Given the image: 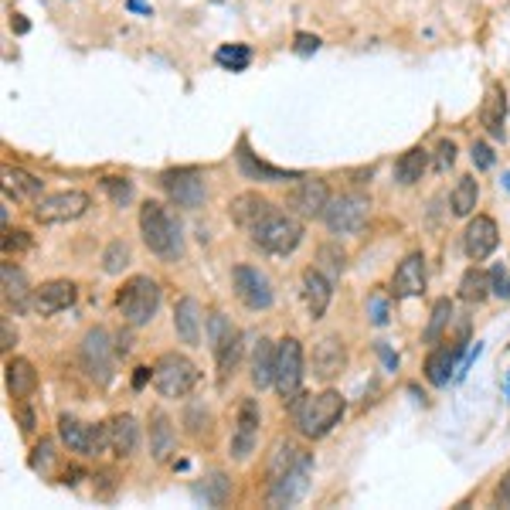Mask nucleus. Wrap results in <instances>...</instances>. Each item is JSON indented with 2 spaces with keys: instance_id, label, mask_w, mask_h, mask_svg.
Masks as SVG:
<instances>
[{
  "instance_id": "1",
  "label": "nucleus",
  "mask_w": 510,
  "mask_h": 510,
  "mask_svg": "<svg viewBox=\"0 0 510 510\" xmlns=\"http://www.w3.org/2000/svg\"><path fill=\"white\" fill-rule=\"evenodd\" d=\"M140 232H143L147 249L153 255H160V259H177L184 252L181 225L170 218V211L160 201H143V208H140Z\"/></svg>"
},
{
  "instance_id": "2",
  "label": "nucleus",
  "mask_w": 510,
  "mask_h": 510,
  "mask_svg": "<svg viewBox=\"0 0 510 510\" xmlns=\"http://www.w3.org/2000/svg\"><path fill=\"white\" fill-rule=\"evenodd\" d=\"M296 425L306 439H323L344 415V395L334 388L320 391V395H306L303 402H296Z\"/></svg>"
},
{
  "instance_id": "3",
  "label": "nucleus",
  "mask_w": 510,
  "mask_h": 510,
  "mask_svg": "<svg viewBox=\"0 0 510 510\" xmlns=\"http://www.w3.org/2000/svg\"><path fill=\"white\" fill-rule=\"evenodd\" d=\"M249 235H252V242L262 252L289 255L303 242V221L296 218V215H279V211H272V215H266V218L255 225Z\"/></svg>"
},
{
  "instance_id": "4",
  "label": "nucleus",
  "mask_w": 510,
  "mask_h": 510,
  "mask_svg": "<svg viewBox=\"0 0 510 510\" xmlns=\"http://www.w3.org/2000/svg\"><path fill=\"white\" fill-rule=\"evenodd\" d=\"M157 306H160V286L153 283L150 276H133L116 293V310L123 313V320L130 323V327L150 323Z\"/></svg>"
},
{
  "instance_id": "5",
  "label": "nucleus",
  "mask_w": 510,
  "mask_h": 510,
  "mask_svg": "<svg viewBox=\"0 0 510 510\" xmlns=\"http://www.w3.org/2000/svg\"><path fill=\"white\" fill-rule=\"evenodd\" d=\"M276 391L286 405H296L303 395V344L296 337H283L276 344Z\"/></svg>"
},
{
  "instance_id": "6",
  "label": "nucleus",
  "mask_w": 510,
  "mask_h": 510,
  "mask_svg": "<svg viewBox=\"0 0 510 510\" xmlns=\"http://www.w3.org/2000/svg\"><path fill=\"white\" fill-rule=\"evenodd\" d=\"M368 218H371V201H368V194H361V191H347V194L330 198L327 211H323V225H327L334 235H354V232L364 228Z\"/></svg>"
},
{
  "instance_id": "7",
  "label": "nucleus",
  "mask_w": 510,
  "mask_h": 510,
  "mask_svg": "<svg viewBox=\"0 0 510 510\" xmlns=\"http://www.w3.org/2000/svg\"><path fill=\"white\" fill-rule=\"evenodd\" d=\"M198 385V368L184 354H164L153 364V388L164 398H184Z\"/></svg>"
},
{
  "instance_id": "8",
  "label": "nucleus",
  "mask_w": 510,
  "mask_h": 510,
  "mask_svg": "<svg viewBox=\"0 0 510 510\" xmlns=\"http://www.w3.org/2000/svg\"><path fill=\"white\" fill-rule=\"evenodd\" d=\"M58 436L72 453H82V456H99L109 449V422L106 425H89L75 415H62L58 419Z\"/></svg>"
},
{
  "instance_id": "9",
  "label": "nucleus",
  "mask_w": 510,
  "mask_h": 510,
  "mask_svg": "<svg viewBox=\"0 0 510 510\" xmlns=\"http://www.w3.org/2000/svg\"><path fill=\"white\" fill-rule=\"evenodd\" d=\"M89 194L85 191H58V194H45V198H38L34 204V221H41V225H65V221H75L82 218L85 211H89Z\"/></svg>"
},
{
  "instance_id": "10",
  "label": "nucleus",
  "mask_w": 510,
  "mask_h": 510,
  "mask_svg": "<svg viewBox=\"0 0 510 510\" xmlns=\"http://www.w3.org/2000/svg\"><path fill=\"white\" fill-rule=\"evenodd\" d=\"M160 187L167 191V198L177 208H201L204 198H208V184H204V174L191 167H181V170H164L160 174Z\"/></svg>"
},
{
  "instance_id": "11",
  "label": "nucleus",
  "mask_w": 510,
  "mask_h": 510,
  "mask_svg": "<svg viewBox=\"0 0 510 510\" xmlns=\"http://www.w3.org/2000/svg\"><path fill=\"white\" fill-rule=\"evenodd\" d=\"M113 354H116V347L109 344V334L102 327L89 330L82 337V368L92 381H99V385L113 381Z\"/></svg>"
},
{
  "instance_id": "12",
  "label": "nucleus",
  "mask_w": 510,
  "mask_h": 510,
  "mask_svg": "<svg viewBox=\"0 0 510 510\" xmlns=\"http://www.w3.org/2000/svg\"><path fill=\"white\" fill-rule=\"evenodd\" d=\"M286 204L289 211L300 215V218H323V211L330 204L327 181H320V177H300V184L286 194Z\"/></svg>"
},
{
  "instance_id": "13",
  "label": "nucleus",
  "mask_w": 510,
  "mask_h": 510,
  "mask_svg": "<svg viewBox=\"0 0 510 510\" xmlns=\"http://www.w3.org/2000/svg\"><path fill=\"white\" fill-rule=\"evenodd\" d=\"M79 300V286L72 279H48L31 293V310L38 317H55Z\"/></svg>"
},
{
  "instance_id": "14",
  "label": "nucleus",
  "mask_w": 510,
  "mask_h": 510,
  "mask_svg": "<svg viewBox=\"0 0 510 510\" xmlns=\"http://www.w3.org/2000/svg\"><path fill=\"white\" fill-rule=\"evenodd\" d=\"M310 466H313V459H310V453H306L289 473H283L276 483H269V504L272 507H293L300 497L306 493V487H310Z\"/></svg>"
},
{
  "instance_id": "15",
  "label": "nucleus",
  "mask_w": 510,
  "mask_h": 510,
  "mask_svg": "<svg viewBox=\"0 0 510 510\" xmlns=\"http://www.w3.org/2000/svg\"><path fill=\"white\" fill-rule=\"evenodd\" d=\"M232 283H235V296L249 306V310H266V306H272V286L259 269H252V266H235Z\"/></svg>"
},
{
  "instance_id": "16",
  "label": "nucleus",
  "mask_w": 510,
  "mask_h": 510,
  "mask_svg": "<svg viewBox=\"0 0 510 510\" xmlns=\"http://www.w3.org/2000/svg\"><path fill=\"white\" fill-rule=\"evenodd\" d=\"M259 425H262V415H259L255 398H242L235 415V436H232V456L235 459L252 456L255 439H259Z\"/></svg>"
},
{
  "instance_id": "17",
  "label": "nucleus",
  "mask_w": 510,
  "mask_h": 510,
  "mask_svg": "<svg viewBox=\"0 0 510 510\" xmlns=\"http://www.w3.org/2000/svg\"><path fill=\"white\" fill-rule=\"evenodd\" d=\"M425 293V259L419 252L405 255L398 262V269L391 276V296L395 300H412Z\"/></svg>"
},
{
  "instance_id": "18",
  "label": "nucleus",
  "mask_w": 510,
  "mask_h": 510,
  "mask_svg": "<svg viewBox=\"0 0 510 510\" xmlns=\"http://www.w3.org/2000/svg\"><path fill=\"white\" fill-rule=\"evenodd\" d=\"M344 368H347V347H344V340L337 334H327V337L317 340V347H313V374L320 381H334Z\"/></svg>"
},
{
  "instance_id": "19",
  "label": "nucleus",
  "mask_w": 510,
  "mask_h": 510,
  "mask_svg": "<svg viewBox=\"0 0 510 510\" xmlns=\"http://www.w3.org/2000/svg\"><path fill=\"white\" fill-rule=\"evenodd\" d=\"M463 245H466V255H470L473 262H483V259H487V255H493V249L500 245L497 221H493L490 215H476V218L466 225Z\"/></svg>"
},
{
  "instance_id": "20",
  "label": "nucleus",
  "mask_w": 510,
  "mask_h": 510,
  "mask_svg": "<svg viewBox=\"0 0 510 510\" xmlns=\"http://www.w3.org/2000/svg\"><path fill=\"white\" fill-rule=\"evenodd\" d=\"M201 303L194 296H181L174 306V330H177L181 344H187V347L201 344Z\"/></svg>"
},
{
  "instance_id": "21",
  "label": "nucleus",
  "mask_w": 510,
  "mask_h": 510,
  "mask_svg": "<svg viewBox=\"0 0 510 510\" xmlns=\"http://www.w3.org/2000/svg\"><path fill=\"white\" fill-rule=\"evenodd\" d=\"M480 123H483V130L493 136V140H504L507 136V92H504V85L493 82L487 89V99H483V109H480Z\"/></svg>"
},
{
  "instance_id": "22",
  "label": "nucleus",
  "mask_w": 510,
  "mask_h": 510,
  "mask_svg": "<svg viewBox=\"0 0 510 510\" xmlns=\"http://www.w3.org/2000/svg\"><path fill=\"white\" fill-rule=\"evenodd\" d=\"M232 221H235L238 228H245V232H252L259 221L266 218V215H272L276 208H272L259 191H245V194H238L235 201H232Z\"/></svg>"
},
{
  "instance_id": "23",
  "label": "nucleus",
  "mask_w": 510,
  "mask_h": 510,
  "mask_svg": "<svg viewBox=\"0 0 510 510\" xmlns=\"http://www.w3.org/2000/svg\"><path fill=\"white\" fill-rule=\"evenodd\" d=\"M238 170L249 177V181H269V184H283V181H296V177H303L300 170H279V167H269V164H262V160H255L249 147H245V140L238 143Z\"/></svg>"
},
{
  "instance_id": "24",
  "label": "nucleus",
  "mask_w": 510,
  "mask_h": 510,
  "mask_svg": "<svg viewBox=\"0 0 510 510\" xmlns=\"http://www.w3.org/2000/svg\"><path fill=\"white\" fill-rule=\"evenodd\" d=\"M330 293H334V289H330V276H323L317 266H313V269H303V300L313 320H320L323 313H327Z\"/></svg>"
},
{
  "instance_id": "25",
  "label": "nucleus",
  "mask_w": 510,
  "mask_h": 510,
  "mask_svg": "<svg viewBox=\"0 0 510 510\" xmlns=\"http://www.w3.org/2000/svg\"><path fill=\"white\" fill-rule=\"evenodd\" d=\"M459 354H463V340L459 344H446V347H436L432 354L425 357V378H429V385H449V378H453V368H456Z\"/></svg>"
},
{
  "instance_id": "26",
  "label": "nucleus",
  "mask_w": 510,
  "mask_h": 510,
  "mask_svg": "<svg viewBox=\"0 0 510 510\" xmlns=\"http://www.w3.org/2000/svg\"><path fill=\"white\" fill-rule=\"evenodd\" d=\"M140 446V425H136L133 415H116L109 419V449L113 456L119 459H130Z\"/></svg>"
},
{
  "instance_id": "27",
  "label": "nucleus",
  "mask_w": 510,
  "mask_h": 510,
  "mask_svg": "<svg viewBox=\"0 0 510 510\" xmlns=\"http://www.w3.org/2000/svg\"><path fill=\"white\" fill-rule=\"evenodd\" d=\"M4 378H7L11 398H28V395H34V388H38V371H34V364L28 357H11V361L4 364Z\"/></svg>"
},
{
  "instance_id": "28",
  "label": "nucleus",
  "mask_w": 510,
  "mask_h": 510,
  "mask_svg": "<svg viewBox=\"0 0 510 510\" xmlns=\"http://www.w3.org/2000/svg\"><path fill=\"white\" fill-rule=\"evenodd\" d=\"M0 276H4V303L14 306V310H28L34 293V289H28V276L17 269L14 262H4Z\"/></svg>"
},
{
  "instance_id": "29",
  "label": "nucleus",
  "mask_w": 510,
  "mask_h": 510,
  "mask_svg": "<svg viewBox=\"0 0 510 510\" xmlns=\"http://www.w3.org/2000/svg\"><path fill=\"white\" fill-rule=\"evenodd\" d=\"M249 378H252V385L259 391L269 388L272 381H276V347H272V340H259L252 351V371H249Z\"/></svg>"
},
{
  "instance_id": "30",
  "label": "nucleus",
  "mask_w": 510,
  "mask_h": 510,
  "mask_svg": "<svg viewBox=\"0 0 510 510\" xmlns=\"http://www.w3.org/2000/svg\"><path fill=\"white\" fill-rule=\"evenodd\" d=\"M425 170H429V150H425V147H412V150H405L398 157V164H395V181L412 187L422 181Z\"/></svg>"
},
{
  "instance_id": "31",
  "label": "nucleus",
  "mask_w": 510,
  "mask_h": 510,
  "mask_svg": "<svg viewBox=\"0 0 510 510\" xmlns=\"http://www.w3.org/2000/svg\"><path fill=\"white\" fill-rule=\"evenodd\" d=\"M174 442H177V436H174V425H170V419L164 415V412H153L150 415V453L157 463H164V459H170V453H174Z\"/></svg>"
},
{
  "instance_id": "32",
  "label": "nucleus",
  "mask_w": 510,
  "mask_h": 510,
  "mask_svg": "<svg viewBox=\"0 0 510 510\" xmlns=\"http://www.w3.org/2000/svg\"><path fill=\"white\" fill-rule=\"evenodd\" d=\"M4 194H7V198L14 194L17 201H21V198H41V194H45V181H38V177L24 174V170L4 167Z\"/></svg>"
},
{
  "instance_id": "33",
  "label": "nucleus",
  "mask_w": 510,
  "mask_h": 510,
  "mask_svg": "<svg viewBox=\"0 0 510 510\" xmlns=\"http://www.w3.org/2000/svg\"><path fill=\"white\" fill-rule=\"evenodd\" d=\"M490 293H493L490 272H483L480 266L463 272V279H459V300H466V303H483Z\"/></svg>"
},
{
  "instance_id": "34",
  "label": "nucleus",
  "mask_w": 510,
  "mask_h": 510,
  "mask_svg": "<svg viewBox=\"0 0 510 510\" xmlns=\"http://www.w3.org/2000/svg\"><path fill=\"white\" fill-rule=\"evenodd\" d=\"M303 456L306 453L300 449V446H293V442H276V446H272V453H269V470H266V473H269V483H276L283 473H289V470H293Z\"/></svg>"
},
{
  "instance_id": "35",
  "label": "nucleus",
  "mask_w": 510,
  "mask_h": 510,
  "mask_svg": "<svg viewBox=\"0 0 510 510\" xmlns=\"http://www.w3.org/2000/svg\"><path fill=\"white\" fill-rule=\"evenodd\" d=\"M476 201H480V184H476V177H459L456 187H453V194H449L453 215H456V218L473 215Z\"/></svg>"
},
{
  "instance_id": "36",
  "label": "nucleus",
  "mask_w": 510,
  "mask_h": 510,
  "mask_svg": "<svg viewBox=\"0 0 510 510\" xmlns=\"http://www.w3.org/2000/svg\"><path fill=\"white\" fill-rule=\"evenodd\" d=\"M215 361H218V381H228V374L238 368V354H242V334H228V337L211 347Z\"/></svg>"
},
{
  "instance_id": "37",
  "label": "nucleus",
  "mask_w": 510,
  "mask_h": 510,
  "mask_svg": "<svg viewBox=\"0 0 510 510\" xmlns=\"http://www.w3.org/2000/svg\"><path fill=\"white\" fill-rule=\"evenodd\" d=\"M344 266H347V255H344V249H337V245H320V252H317V269L323 272V276H330V279H337L340 272H344Z\"/></svg>"
},
{
  "instance_id": "38",
  "label": "nucleus",
  "mask_w": 510,
  "mask_h": 510,
  "mask_svg": "<svg viewBox=\"0 0 510 510\" xmlns=\"http://www.w3.org/2000/svg\"><path fill=\"white\" fill-rule=\"evenodd\" d=\"M215 58H218V65L232 68V72H245L252 62V48L249 45H221Z\"/></svg>"
},
{
  "instance_id": "39",
  "label": "nucleus",
  "mask_w": 510,
  "mask_h": 510,
  "mask_svg": "<svg viewBox=\"0 0 510 510\" xmlns=\"http://www.w3.org/2000/svg\"><path fill=\"white\" fill-rule=\"evenodd\" d=\"M102 191L109 194V201L116 208H126L133 201V181L130 177H102Z\"/></svg>"
},
{
  "instance_id": "40",
  "label": "nucleus",
  "mask_w": 510,
  "mask_h": 510,
  "mask_svg": "<svg viewBox=\"0 0 510 510\" xmlns=\"http://www.w3.org/2000/svg\"><path fill=\"white\" fill-rule=\"evenodd\" d=\"M126 266H130V245L126 242H109V249L102 252V269L109 276H119Z\"/></svg>"
},
{
  "instance_id": "41",
  "label": "nucleus",
  "mask_w": 510,
  "mask_h": 510,
  "mask_svg": "<svg viewBox=\"0 0 510 510\" xmlns=\"http://www.w3.org/2000/svg\"><path fill=\"white\" fill-rule=\"evenodd\" d=\"M453 320V303L449 300H439V303L432 306V320H429V327H425V340L429 344H436V340L442 337V330H446V323Z\"/></svg>"
},
{
  "instance_id": "42",
  "label": "nucleus",
  "mask_w": 510,
  "mask_h": 510,
  "mask_svg": "<svg viewBox=\"0 0 510 510\" xmlns=\"http://www.w3.org/2000/svg\"><path fill=\"white\" fill-rule=\"evenodd\" d=\"M34 245V238L24 232V228H4V255H21V252H28Z\"/></svg>"
},
{
  "instance_id": "43",
  "label": "nucleus",
  "mask_w": 510,
  "mask_h": 510,
  "mask_svg": "<svg viewBox=\"0 0 510 510\" xmlns=\"http://www.w3.org/2000/svg\"><path fill=\"white\" fill-rule=\"evenodd\" d=\"M368 317H371L374 327H385L388 323V296L385 293H374L368 300Z\"/></svg>"
},
{
  "instance_id": "44",
  "label": "nucleus",
  "mask_w": 510,
  "mask_h": 510,
  "mask_svg": "<svg viewBox=\"0 0 510 510\" xmlns=\"http://www.w3.org/2000/svg\"><path fill=\"white\" fill-rule=\"evenodd\" d=\"M453 164H456V143H453V140H442L439 147H436V170L446 174Z\"/></svg>"
},
{
  "instance_id": "45",
  "label": "nucleus",
  "mask_w": 510,
  "mask_h": 510,
  "mask_svg": "<svg viewBox=\"0 0 510 510\" xmlns=\"http://www.w3.org/2000/svg\"><path fill=\"white\" fill-rule=\"evenodd\" d=\"M490 286H493V296H500V300H510V269L497 266V269L490 272Z\"/></svg>"
},
{
  "instance_id": "46",
  "label": "nucleus",
  "mask_w": 510,
  "mask_h": 510,
  "mask_svg": "<svg viewBox=\"0 0 510 510\" xmlns=\"http://www.w3.org/2000/svg\"><path fill=\"white\" fill-rule=\"evenodd\" d=\"M470 157H473L476 170H490L493 164H497V157H493L490 143H473V147H470Z\"/></svg>"
},
{
  "instance_id": "47",
  "label": "nucleus",
  "mask_w": 510,
  "mask_h": 510,
  "mask_svg": "<svg viewBox=\"0 0 510 510\" xmlns=\"http://www.w3.org/2000/svg\"><path fill=\"white\" fill-rule=\"evenodd\" d=\"M14 419L24 432H31L34 429V412L28 408V398H14Z\"/></svg>"
},
{
  "instance_id": "48",
  "label": "nucleus",
  "mask_w": 510,
  "mask_h": 510,
  "mask_svg": "<svg viewBox=\"0 0 510 510\" xmlns=\"http://www.w3.org/2000/svg\"><path fill=\"white\" fill-rule=\"evenodd\" d=\"M293 48H296V55H313V51L320 48V38H317V34H296V38H293Z\"/></svg>"
},
{
  "instance_id": "49",
  "label": "nucleus",
  "mask_w": 510,
  "mask_h": 510,
  "mask_svg": "<svg viewBox=\"0 0 510 510\" xmlns=\"http://www.w3.org/2000/svg\"><path fill=\"white\" fill-rule=\"evenodd\" d=\"M51 463V439H41L34 446V456H31V466L34 470H45Z\"/></svg>"
},
{
  "instance_id": "50",
  "label": "nucleus",
  "mask_w": 510,
  "mask_h": 510,
  "mask_svg": "<svg viewBox=\"0 0 510 510\" xmlns=\"http://www.w3.org/2000/svg\"><path fill=\"white\" fill-rule=\"evenodd\" d=\"M493 500H497L500 507H510V470L504 473V480L497 483V490H493Z\"/></svg>"
},
{
  "instance_id": "51",
  "label": "nucleus",
  "mask_w": 510,
  "mask_h": 510,
  "mask_svg": "<svg viewBox=\"0 0 510 510\" xmlns=\"http://www.w3.org/2000/svg\"><path fill=\"white\" fill-rule=\"evenodd\" d=\"M0 340H4V344H0L4 351H11L17 344V334H14V327H11V320H4V327H0Z\"/></svg>"
},
{
  "instance_id": "52",
  "label": "nucleus",
  "mask_w": 510,
  "mask_h": 510,
  "mask_svg": "<svg viewBox=\"0 0 510 510\" xmlns=\"http://www.w3.org/2000/svg\"><path fill=\"white\" fill-rule=\"evenodd\" d=\"M150 381V368H136V374H133V388H143Z\"/></svg>"
},
{
  "instance_id": "53",
  "label": "nucleus",
  "mask_w": 510,
  "mask_h": 510,
  "mask_svg": "<svg viewBox=\"0 0 510 510\" xmlns=\"http://www.w3.org/2000/svg\"><path fill=\"white\" fill-rule=\"evenodd\" d=\"M130 11H140V14H150V7L143 0H130Z\"/></svg>"
},
{
  "instance_id": "54",
  "label": "nucleus",
  "mask_w": 510,
  "mask_h": 510,
  "mask_svg": "<svg viewBox=\"0 0 510 510\" xmlns=\"http://www.w3.org/2000/svg\"><path fill=\"white\" fill-rule=\"evenodd\" d=\"M14 31H17V34L28 31V21H24V17H21V14H14Z\"/></svg>"
},
{
  "instance_id": "55",
  "label": "nucleus",
  "mask_w": 510,
  "mask_h": 510,
  "mask_svg": "<svg viewBox=\"0 0 510 510\" xmlns=\"http://www.w3.org/2000/svg\"><path fill=\"white\" fill-rule=\"evenodd\" d=\"M504 184H507V191H510V174H507V177H504Z\"/></svg>"
}]
</instances>
